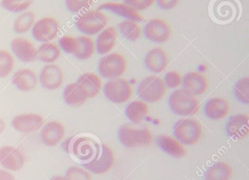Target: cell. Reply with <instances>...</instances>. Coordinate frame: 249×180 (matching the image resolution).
I'll use <instances>...</instances> for the list:
<instances>
[{"label":"cell","instance_id":"1","mask_svg":"<svg viewBox=\"0 0 249 180\" xmlns=\"http://www.w3.org/2000/svg\"><path fill=\"white\" fill-rule=\"evenodd\" d=\"M169 104L172 112L177 115L189 117L197 114L200 108L196 97L180 88L173 91L169 98Z\"/></svg>","mask_w":249,"mask_h":180},{"label":"cell","instance_id":"2","mask_svg":"<svg viewBox=\"0 0 249 180\" xmlns=\"http://www.w3.org/2000/svg\"><path fill=\"white\" fill-rule=\"evenodd\" d=\"M118 136L121 143L127 148L148 146L154 140L152 133L148 128L137 129L129 124L121 126Z\"/></svg>","mask_w":249,"mask_h":180},{"label":"cell","instance_id":"3","mask_svg":"<svg viewBox=\"0 0 249 180\" xmlns=\"http://www.w3.org/2000/svg\"><path fill=\"white\" fill-rule=\"evenodd\" d=\"M108 23L107 15L99 10L89 11L80 15L75 21L77 29L86 36L101 33Z\"/></svg>","mask_w":249,"mask_h":180},{"label":"cell","instance_id":"4","mask_svg":"<svg viewBox=\"0 0 249 180\" xmlns=\"http://www.w3.org/2000/svg\"><path fill=\"white\" fill-rule=\"evenodd\" d=\"M173 133L183 145H195L202 138L203 130L200 122L195 119L184 118L175 125Z\"/></svg>","mask_w":249,"mask_h":180},{"label":"cell","instance_id":"5","mask_svg":"<svg viewBox=\"0 0 249 180\" xmlns=\"http://www.w3.org/2000/svg\"><path fill=\"white\" fill-rule=\"evenodd\" d=\"M167 92L164 80L156 75L144 78L138 87V95L147 103H156L162 99Z\"/></svg>","mask_w":249,"mask_h":180},{"label":"cell","instance_id":"6","mask_svg":"<svg viewBox=\"0 0 249 180\" xmlns=\"http://www.w3.org/2000/svg\"><path fill=\"white\" fill-rule=\"evenodd\" d=\"M127 68L126 59L123 55L112 53L106 55L99 62L98 69L103 78L108 80L120 78Z\"/></svg>","mask_w":249,"mask_h":180},{"label":"cell","instance_id":"7","mask_svg":"<svg viewBox=\"0 0 249 180\" xmlns=\"http://www.w3.org/2000/svg\"><path fill=\"white\" fill-rule=\"evenodd\" d=\"M106 98L115 104H124L130 99L133 94L132 85L123 78L110 80L103 89Z\"/></svg>","mask_w":249,"mask_h":180},{"label":"cell","instance_id":"8","mask_svg":"<svg viewBox=\"0 0 249 180\" xmlns=\"http://www.w3.org/2000/svg\"><path fill=\"white\" fill-rule=\"evenodd\" d=\"M115 155L113 149L106 145L100 146L94 158L83 164L84 168L93 174H103L107 172L114 164Z\"/></svg>","mask_w":249,"mask_h":180},{"label":"cell","instance_id":"9","mask_svg":"<svg viewBox=\"0 0 249 180\" xmlns=\"http://www.w3.org/2000/svg\"><path fill=\"white\" fill-rule=\"evenodd\" d=\"M59 32L58 21L52 17H43L35 23L32 28L33 37L40 43L52 42L57 37Z\"/></svg>","mask_w":249,"mask_h":180},{"label":"cell","instance_id":"10","mask_svg":"<svg viewBox=\"0 0 249 180\" xmlns=\"http://www.w3.org/2000/svg\"><path fill=\"white\" fill-rule=\"evenodd\" d=\"M173 30L170 24L162 18H157L148 21L143 29L145 37L153 43H165L170 39Z\"/></svg>","mask_w":249,"mask_h":180},{"label":"cell","instance_id":"11","mask_svg":"<svg viewBox=\"0 0 249 180\" xmlns=\"http://www.w3.org/2000/svg\"><path fill=\"white\" fill-rule=\"evenodd\" d=\"M100 145L91 138H77L71 145V150L75 158L83 161H91L97 155Z\"/></svg>","mask_w":249,"mask_h":180},{"label":"cell","instance_id":"12","mask_svg":"<svg viewBox=\"0 0 249 180\" xmlns=\"http://www.w3.org/2000/svg\"><path fill=\"white\" fill-rule=\"evenodd\" d=\"M65 79L63 71L57 65L49 64L42 69L39 76L40 84L43 88L50 91L58 89L62 86Z\"/></svg>","mask_w":249,"mask_h":180},{"label":"cell","instance_id":"13","mask_svg":"<svg viewBox=\"0 0 249 180\" xmlns=\"http://www.w3.org/2000/svg\"><path fill=\"white\" fill-rule=\"evenodd\" d=\"M11 50L17 59L24 63H31L37 58V49L27 39L17 37L11 41Z\"/></svg>","mask_w":249,"mask_h":180},{"label":"cell","instance_id":"14","mask_svg":"<svg viewBox=\"0 0 249 180\" xmlns=\"http://www.w3.org/2000/svg\"><path fill=\"white\" fill-rule=\"evenodd\" d=\"M25 158L21 151L12 146L0 148V164L10 171H18L22 168Z\"/></svg>","mask_w":249,"mask_h":180},{"label":"cell","instance_id":"15","mask_svg":"<svg viewBox=\"0 0 249 180\" xmlns=\"http://www.w3.org/2000/svg\"><path fill=\"white\" fill-rule=\"evenodd\" d=\"M227 135L239 140L246 137L249 133V117L247 114H237L231 116L226 125Z\"/></svg>","mask_w":249,"mask_h":180},{"label":"cell","instance_id":"16","mask_svg":"<svg viewBox=\"0 0 249 180\" xmlns=\"http://www.w3.org/2000/svg\"><path fill=\"white\" fill-rule=\"evenodd\" d=\"M144 63L147 69L153 73H161L168 66V55L161 48H154L145 55Z\"/></svg>","mask_w":249,"mask_h":180},{"label":"cell","instance_id":"17","mask_svg":"<svg viewBox=\"0 0 249 180\" xmlns=\"http://www.w3.org/2000/svg\"><path fill=\"white\" fill-rule=\"evenodd\" d=\"M43 123L44 119L40 115L22 114L14 117L12 126L21 133H30L38 131Z\"/></svg>","mask_w":249,"mask_h":180},{"label":"cell","instance_id":"18","mask_svg":"<svg viewBox=\"0 0 249 180\" xmlns=\"http://www.w3.org/2000/svg\"><path fill=\"white\" fill-rule=\"evenodd\" d=\"M182 84L185 90L195 97L205 94L208 88L206 78L197 72H191L186 74L183 77Z\"/></svg>","mask_w":249,"mask_h":180},{"label":"cell","instance_id":"19","mask_svg":"<svg viewBox=\"0 0 249 180\" xmlns=\"http://www.w3.org/2000/svg\"><path fill=\"white\" fill-rule=\"evenodd\" d=\"M99 11H107L122 18L139 23L143 21L144 18L138 11L132 9L126 4L119 2H106L99 6Z\"/></svg>","mask_w":249,"mask_h":180},{"label":"cell","instance_id":"20","mask_svg":"<svg viewBox=\"0 0 249 180\" xmlns=\"http://www.w3.org/2000/svg\"><path fill=\"white\" fill-rule=\"evenodd\" d=\"M230 109V103L226 98L215 97L207 101L205 113L211 120H221L228 115Z\"/></svg>","mask_w":249,"mask_h":180},{"label":"cell","instance_id":"21","mask_svg":"<svg viewBox=\"0 0 249 180\" xmlns=\"http://www.w3.org/2000/svg\"><path fill=\"white\" fill-rule=\"evenodd\" d=\"M65 129L62 123L57 121L48 123L41 132V140L48 147H54L62 141Z\"/></svg>","mask_w":249,"mask_h":180},{"label":"cell","instance_id":"22","mask_svg":"<svg viewBox=\"0 0 249 180\" xmlns=\"http://www.w3.org/2000/svg\"><path fill=\"white\" fill-rule=\"evenodd\" d=\"M157 143L161 150L170 156L177 158L186 156V148L183 144L176 138L172 137L168 135H160L157 137Z\"/></svg>","mask_w":249,"mask_h":180},{"label":"cell","instance_id":"23","mask_svg":"<svg viewBox=\"0 0 249 180\" xmlns=\"http://www.w3.org/2000/svg\"><path fill=\"white\" fill-rule=\"evenodd\" d=\"M117 30L115 27H110L104 29L99 33L96 40L95 49L100 55L108 53L116 46L117 42Z\"/></svg>","mask_w":249,"mask_h":180},{"label":"cell","instance_id":"24","mask_svg":"<svg viewBox=\"0 0 249 180\" xmlns=\"http://www.w3.org/2000/svg\"><path fill=\"white\" fill-rule=\"evenodd\" d=\"M12 82L17 89L23 92H28L36 88L37 78L32 69H21L14 74Z\"/></svg>","mask_w":249,"mask_h":180},{"label":"cell","instance_id":"25","mask_svg":"<svg viewBox=\"0 0 249 180\" xmlns=\"http://www.w3.org/2000/svg\"><path fill=\"white\" fill-rule=\"evenodd\" d=\"M88 98L97 97L102 89V81L100 77L92 72L83 74L77 81Z\"/></svg>","mask_w":249,"mask_h":180},{"label":"cell","instance_id":"26","mask_svg":"<svg viewBox=\"0 0 249 180\" xmlns=\"http://www.w3.org/2000/svg\"><path fill=\"white\" fill-rule=\"evenodd\" d=\"M64 101L71 107H80L88 99L84 90L76 82L67 85L63 92Z\"/></svg>","mask_w":249,"mask_h":180},{"label":"cell","instance_id":"27","mask_svg":"<svg viewBox=\"0 0 249 180\" xmlns=\"http://www.w3.org/2000/svg\"><path fill=\"white\" fill-rule=\"evenodd\" d=\"M149 107L146 102L140 100H135L128 104L125 109L126 117L135 124L142 123L148 115Z\"/></svg>","mask_w":249,"mask_h":180},{"label":"cell","instance_id":"28","mask_svg":"<svg viewBox=\"0 0 249 180\" xmlns=\"http://www.w3.org/2000/svg\"><path fill=\"white\" fill-rule=\"evenodd\" d=\"M232 175L233 169L230 164L218 162L213 164L205 171V180H230Z\"/></svg>","mask_w":249,"mask_h":180},{"label":"cell","instance_id":"29","mask_svg":"<svg viewBox=\"0 0 249 180\" xmlns=\"http://www.w3.org/2000/svg\"><path fill=\"white\" fill-rule=\"evenodd\" d=\"M78 46L73 56L80 60H87L95 52V43L89 36L83 35L77 37Z\"/></svg>","mask_w":249,"mask_h":180},{"label":"cell","instance_id":"30","mask_svg":"<svg viewBox=\"0 0 249 180\" xmlns=\"http://www.w3.org/2000/svg\"><path fill=\"white\" fill-rule=\"evenodd\" d=\"M61 56V50L54 43H42L37 49V58L43 63L52 64L56 62Z\"/></svg>","mask_w":249,"mask_h":180},{"label":"cell","instance_id":"31","mask_svg":"<svg viewBox=\"0 0 249 180\" xmlns=\"http://www.w3.org/2000/svg\"><path fill=\"white\" fill-rule=\"evenodd\" d=\"M36 23V15L33 11H24L18 16L14 23V31L17 34H23L32 30Z\"/></svg>","mask_w":249,"mask_h":180},{"label":"cell","instance_id":"32","mask_svg":"<svg viewBox=\"0 0 249 180\" xmlns=\"http://www.w3.org/2000/svg\"><path fill=\"white\" fill-rule=\"evenodd\" d=\"M119 31L125 39L131 42L137 41L142 35V29L136 21L126 20L119 24Z\"/></svg>","mask_w":249,"mask_h":180},{"label":"cell","instance_id":"33","mask_svg":"<svg viewBox=\"0 0 249 180\" xmlns=\"http://www.w3.org/2000/svg\"><path fill=\"white\" fill-rule=\"evenodd\" d=\"M15 66V59L10 52L0 50V78L9 76Z\"/></svg>","mask_w":249,"mask_h":180},{"label":"cell","instance_id":"34","mask_svg":"<svg viewBox=\"0 0 249 180\" xmlns=\"http://www.w3.org/2000/svg\"><path fill=\"white\" fill-rule=\"evenodd\" d=\"M33 0H2L1 6L13 14H19L27 11L32 4Z\"/></svg>","mask_w":249,"mask_h":180},{"label":"cell","instance_id":"35","mask_svg":"<svg viewBox=\"0 0 249 180\" xmlns=\"http://www.w3.org/2000/svg\"><path fill=\"white\" fill-rule=\"evenodd\" d=\"M234 94L236 98L242 104H249V78L245 77L239 80L234 87Z\"/></svg>","mask_w":249,"mask_h":180},{"label":"cell","instance_id":"36","mask_svg":"<svg viewBox=\"0 0 249 180\" xmlns=\"http://www.w3.org/2000/svg\"><path fill=\"white\" fill-rule=\"evenodd\" d=\"M93 0H65V5L68 11L78 14L84 10L89 9L92 5Z\"/></svg>","mask_w":249,"mask_h":180},{"label":"cell","instance_id":"37","mask_svg":"<svg viewBox=\"0 0 249 180\" xmlns=\"http://www.w3.org/2000/svg\"><path fill=\"white\" fill-rule=\"evenodd\" d=\"M65 177L68 180H92V177L88 171L76 166L70 168Z\"/></svg>","mask_w":249,"mask_h":180},{"label":"cell","instance_id":"38","mask_svg":"<svg viewBox=\"0 0 249 180\" xmlns=\"http://www.w3.org/2000/svg\"><path fill=\"white\" fill-rule=\"evenodd\" d=\"M59 45L62 50L68 54H74L78 46L77 37L63 36L59 40Z\"/></svg>","mask_w":249,"mask_h":180},{"label":"cell","instance_id":"39","mask_svg":"<svg viewBox=\"0 0 249 180\" xmlns=\"http://www.w3.org/2000/svg\"><path fill=\"white\" fill-rule=\"evenodd\" d=\"M182 81L183 78L180 73L175 71H170L166 74L164 82L166 87L174 89L178 88L181 85Z\"/></svg>","mask_w":249,"mask_h":180},{"label":"cell","instance_id":"40","mask_svg":"<svg viewBox=\"0 0 249 180\" xmlns=\"http://www.w3.org/2000/svg\"><path fill=\"white\" fill-rule=\"evenodd\" d=\"M155 0H124V2L135 11H143L154 5Z\"/></svg>","mask_w":249,"mask_h":180},{"label":"cell","instance_id":"41","mask_svg":"<svg viewBox=\"0 0 249 180\" xmlns=\"http://www.w3.org/2000/svg\"><path fill=\"white\" fill-rule=\"evenodd\" d=\"M157 2L161 9L170 11L178 5L180 0H157Z\"/></svg>","mask_w":249,"mask_h":180},{"label":"cell","instance_id":"42","mask_svg":"<svg viewBox=\"0 0 249 180\" xmlns=\"http://www.w3.org/2000/svg\"><path fill=\"white\" fill-rule=\"evenodd\" d=\"M0 180H16L15 177L12 174L5 171V170L0 169Z\"/></svg>","mask_w":249,"mask_h":180},{"label":"cell","instance_id":"43","mask_svg":"<svg viewBox=\"0 0 249 180\" xmlns=\"http://www.w3.org/2000/svg\"><path fill=\"white\" fill-rule=\"evenodd\" d=\"M5 129V123L2 119L0 118V134L3 133Z\"/></svg>","mask_w":249,"mask_h":180},{"label":"cell","instance_id":"44","mask_svg":"<svg viewBox=\"0 0 249 180\" xmlns=\"http://www.w3.org/2000/svg\"><path fill=\"white\" fill-rule=\"evenodd\" d=\"M68 180L67 179L66 177H64V176H59L56 175L54 176V177H52V180Z\"/></svg>","mask_w":249,"mask_h":180}]
</instances>
